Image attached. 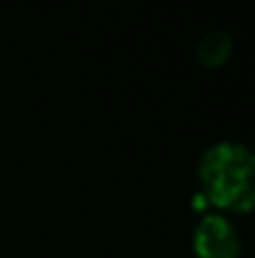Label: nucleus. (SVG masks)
I'll return each mask as SVG.
<instances>
[{
    "instance_id": "nucleus-1",
    "label": "nucleus",
    "mask_w": 255,
    "mask_h": 258,
    "mask_svg": "<svg viewBox=\"0 0 255 258\" xmlns=\"http://www.w3.org/2000/svg\"><path fill=\"white\" fill-rule=\"evenodd\" d=\"M203 196L223 211L255 208V153L233 141L210 146L198 166Z\"/></svg>"
},
{
    "instance_id": "nucleus-2",
    "label": "nucleus",
    "mask_w": 255,
    "mask_h": 258,
    "mask_svg": "<svg viewBox=\"0 0 255 258\" xmlns=\"http://www.w3.org/2000/svg\"><path fill=\"white\" fill-rule=\"evenodd\" d=\"M193 248L198 258H238L240 256V233L225 216L208 213L195 226Z\"/></svg>"
},
{
    "instance_id": "nucleus-3",
    "label": "nucleus",
    "mask_w": 255,
    "mask_h": 258,
    "mask_svg": "<svg viewBox=\"0 0 255 258\" xmlns=\"http://www.w3.org/2000/svg\"><path fill=\"white\" fill-rule=\"evenodd\" d=\"M230 53H233V38H230V33H225L220 28L208 30L198 43V58L205 68L223 66L230 58Z\"/></svg>"
}]
</instances>
